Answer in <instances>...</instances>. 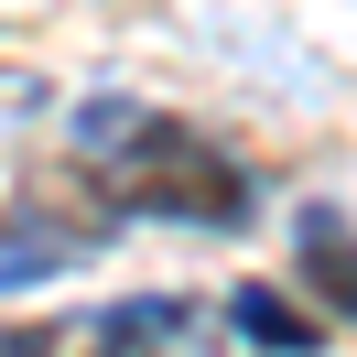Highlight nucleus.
Wrapping results in <instances>:
<instances>
[{
    "instance_id": "f257e3e1",
    "label": "nucleus",
    "mask_w": 357,
    "mask_h": 357,
    "mask_svg": "<svg viewBox=\"0 0 357 357\" xmlns=\"http://www.w3.org/2000/svg\"><path fill=\"white\" fill-rule=\"evenodd\" d=\"M76 152L109 162L119 217H195V227H238L249 217V174L238 162H217L184 119L141 109V98H119V87L76 109Z\"/></svg>"
},
{
    "instance_id": "f03ea898",
    "label": "nucleus",
    "mask_w": 357,
    "mask_h": 357,
    "mask_svg": "<svg viewBox=\"0 0 357 357\" xmlns=\"http://www.w3.org/2000/svg\"><path fill=\"white\" fill-rule=\"evenodd\" d=\"M292 238H303V282L357 325V238L335 227V206H303V227H292Z\"/></svg>"
},
{
    "instance_id": "7ed1b4c3",
    "label": "nucleus",
    "mask_w": 357,
    "mask_h": 357,
    "mask_svg": "<svg viewBox=\"0 0 357 357\" xmlns=\"http://www.w3.org/2000/svg\"><path fill=\"white\" fill-rule=\"evenodd\" d=\"M227 325H238L249 347H282V357H314V347H325V335H314V314H292L282 292H260V282L227 292Z\"/></svg>"
},
{
    "instance_id": "20e7f679",
    "label": "nucleus",
    "mask_w": 357,
    "mask_h": 357,
    "mask_svg": "<svg viewBox=\"0 0 357 357\" xmlns=\"http://www.w3.org/2000/svg\"><path fill=\"white\" fill-rule=\"evenodd\" d=\"M76 260V238H0V292H33Z\"/></svg>"
}]
</instances>
